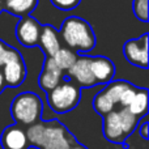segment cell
I'll use <instances>...</instances> for the list:
<instances>
[{
    "instance_id": "obj_1",
    "label": "cell",
    "mask_w": 149,
    "mask_h": 149,
    "mask_svg": "<svg viewBox=\"0 0 149 149\" xmlns=\"http://www.w3.org/2000/svg\"><path fill=\"white\" fill-rule=\"evenodd\" d=\"M30 147L37 149H70L76 137L58 119L38 120L25 127Z\"/></svg>"
},
{
    "instance_id": "obj_2",
    "label": "cell",
    "mask_w": 149,
    "mask_h": 149,
    "mask_svg": "<svg viewBox=\"0 0 149 149\" xmlns=\"http://www.w3.org/2000/svg\"><path fill=\"white\" fill-rule=\"evenodd\" d=\"M58 31L62 43L76 52H90L95 47L97 38L94 30L92 25L81 17H67Z\"/></svg>"
},
{
    "instance_id": "obj_3",
    "label": "cell",
    "mask_w": 149,
    "mask_h": 149,
    "mask_svg": "<svg viewBox=\"0 0 149 149\" xmlns=\"http://www.w3.org/2000/svg\"><path fill=\"white\" fill-rule=\"evenodd\" d=\"M140 120L131 114L127 107H119L102 116L103 137L113 144H123L124 149H128L126 140L134 134Z\"/></svg>"
},
{
    "instance_id": "obj_4",
    "label": "cell",
    "mask_w": 149,
    "mask_h": 149,
    "mask_svg": "<svg viewBox=\"0 0 149 149\" xmlns=\"http://www.w3.org/2000/svg\"><path fill=\"white\" fill-rule=\"evenodd\" d=\"M43 102L41 97L34 92H22L13 98L9 113L17 124L28 127L41 120Z\"/></svg>"
},
{
    "instance_id": "obj_5",
    "label": "cell",
    "mask_w": 149,
    "mask_h": 149,
    "mask_svg": "<svg viewBox=\"0 0 149 149\" xmlns=\"http://www.w3.org/2000/svg\"><path fill=\"white\" fill-rule=\"evenodd\" d=\"M81 101V88L65 77L59 85L47 92V103L56 114L74 110Z\"/></svg>"
},
{
    "instance_id": "obj_6",
    "label": "cell",
    "mask_w": 149,
    "mask_h": 149,
    "mask_svg": "<svg viewBox=\"0 0 149 149\" xmlns=\"http://www.w3.org/2000/svg\"><path fill=\"white\" fill-rule=\"evenodd\" d=\"M131 82L126 80H111L93 98V109L101 116L120 107V100Z\"/></svg>"
},
{
    "instance_id": "obj_7",
    "label": "cell",
    "mask_w": 149,
    "mask_h": 149,
    "mask_svg": "<svg viewBox=\"0 0 149 149\" xmlns=\"http://www.w3.org/2000/svg\"><path fill=\"white\" fill-rule=\"evenodd\" d=\"M0 71L4 77L5 86L18 88L24 84L26 79V64L17 49L9 46Z\"/></svg>"
},
{
    "instance_id": "obj_8",
    "label": "cell",
    "mask_w": 149,
    "mask_h": 149,
    "mask_svg": "<svg viewBox=\"0 0 149 149\" xmlns=\"http://www.w3.org/2000/svg\"><path fill=\"white\" fill-rule=\"evenodd\" d=\"M148 33H144L139 38H132L123 45V55L130 64L147 70L148 68Z\"/></svg>"
},
{
    "instance_id": "obj_9",
    "label": "cell",
    "mask_w": 149,
    "mask_h": 149,
    "mask_svg": "<svg viewBox=\"0 0 149 149\" xmlns=\"http://www.w3.org/2000/svg\"><path fill=\"white\" fill-rule=\"evenodd\" d=\"M92 55H77L76 62L67 71V76L80 88H93L97 85L92 68H90Z\"/></svg>"
},
{
    "instance_id": "obj_10",
    "label": "cell",
    "mask_w": 149,
    "mask_h": 149,
    "mask_svg": "<svg viewBox=\"0 0 149 149\" xmlns=\"http://www.w3.org/2000/svg\"><path fill=\"white\" fill-rule=\"evenodd\" d=\"M42 25L33 16L20 17V21L16 26V38L18 43L24 47L38 46V39L41 34Z\"/></svg>"
},
{
    "instance_id": "obj_11",
    "label": "cell",
    "mask_w": 149,
    "mask_h": 149,
    "mask_svg": "<svg viewBox=\"0 0 149 149\" xmlns=\"http://www.w3.org/2000/svg\"><path fill=\"white\" fill-rule=\"evenodd\" d=\"M65 72L60 70L59 65L55 63L52 56H46L45 58L43 65H42L41 73L38 76V85L42 90L45 92H50L54 89L56 85H59L63 80L65 79Z\"/></svg>"
},
{
    "instance_id": "obj_12",
    "label": "cell",
    "mask_w": 149,
    "mask_h": 149,
    "mask_svg": "<svg viewBox=\"0 0 149 149\" xmlns=\"http://www.w3.org/2000/svg\"><path fill=\"white\" fill-rule=\"evenodd\" d=\"M0 147L3 149H29L26 130L21 124H9L1 132L0 136Z\"/></svg>"
},
{
    "instance_id": "obj_13",
    "label": "cell",
    "mask_w": 149,
    "mask_h": 149,
    "mask_svg": "<svg viewBox=\"0 0 149 149\" xmlns=\"http://www.w3.org/2000/svg\"><path fill=\"white\" fill-rule=\"evenodd\" d=\"M90 68H92L93 76H94L95 81L98 84H107L111 80H114V74H115V65L109 58L102 56V55H97V56H92L90 59Z\"/></svg>"
},
{
    "instance_id": "obj_14",
    "label": "cell",
    "mask_w": 149,
    "mask_h": 149,
    "mask_svg": "<svg viewBox=\"0 0 149 149\" xmlns=\"http://www.w3.org/2000/svg\"><path fill=\"white\" fill-rule=\"evenodd\" d=\"M38 46L42 49L46 56H54L55 52L62 47V41L59 37V31L52 25H42L41 34L38 39Z\"/></svg>"
},
{
    "instance_id": "obj_15",
    "label": "cell",
    "mask_w": 149,
    "mask_h": 149,
    "mask_svg": "<svg viewBox=\"0 0 149 149\" xmlns=\"http://www.w3.org/2000/svg\"><path fill=\"white\" fill-rule=\"evenodd\" d=\"M39 0H4L3 1V9L8 13L17 17L30 16L38 7Z\"/></svg>"
},
{
    "instance_id": "obj_16",
    "label": "cell",
    "mask_w": 149,
    "mask_h": 149,
    "mask_svg": "<svg viewBox=\"0 0 149 149\" xmlns=\"http://www.w3.org/2000/svg\"><path fill=\"white\" fill-rule=\"evenodd\" d=\"M128 111L137 116L139 119H143L148 114V89L145 88H137L132 101L127 106Z\"/></svg>"
},
{
    "instance_id": "obj_17",
    "label": "cell",
    "mask_w": 149,
    "mask_h": 149,
    "mask_svg": "<svg viewBox=\"0 0 149 149\" xmlns=\"http://www.w3.org/2000/svg\"><path fill=\"white\" fill-rule=\"evenodd\" d=\"M52 58H54L55 63L59 65L60 70H63L64 72H67V71L73 65V63L76 62L77 54H76V51L71 50L70 47L62 46L56 52H55V55Z\"/></svg>"
},
{
    "instance_id": "obj_18",
    "label": "cell",
    "mask_w": 149,
    "mask_h": 149,
    "mask_svg": "<svg viewBox=\"0 0 149 149\" xmlns=\"http://www.w3.org/2000/svg\"><path fill=\"white\" fill-rule=\"evenodd\" d=\"M132 10L137 20L141 22H148V0H132Z\"/></svg>"
},
{
    "instance_id": "obj_19",
    "label": "cell",
    "mask_w": 149,
    "mask_h": 149,
    "mask_svg": "<svg viewBox=\"0 0 149 149\" xmlns=\"http://www.w3.org/2000/svg\"><path fill=\"white\" fill-rule=\"evenodd\" d=\"M50 1L55 8L60 10H72L79 7L81 0H50Z\"/></svg>"
},
{
    "instance_id": "obj_20",
    "label": "cell",
    "mask_w": 149,
    "mask_h": 149,
    "mask_svg": "<svg viewBox=\"0 0 149 149\" xmlns=\"http://www.w3.org/2000/svg\"><path fill=\"white\" fill-rule=\"evenodd\" d=\"M139 132H140V136L143 137L144 140H148V128H149V122L145 119L143 120L141 123H139Z\"/></svg>"
},
{
    "instance_id": "obj_21",
    "label": "cell",
    "mask_w": 149,
    "mask_h": 149,
    "mask_svg": "<svg viewBox=\"0 0 149 149\" xmlns=\"http://www.w3.org/2000/svg\"><path fill=\"white\" fill-rule=\"evenodd\" d=\"M8 49H9V45H7L3 39H0V68L3 65V62L5 59V55L8 52Z\"/></svg>"
},
{
    "instance_id": "obj_22",
    "label": "cell",
    "mask_w": 149,
    "mask_h": 149,
    "mask_svg": "<svg viewBox=\"0 0 149 149\" xmlns=\"http://www.w3.org/2000/svg\"><path fill=\"white\" fill-rule=\"evenodd\" d=\"M5 88L7 86H5V82H4V77H3V73H1V71H0V94L4 92Z\"/></svg>"
},
{
    "instance_id": "obj_23",
    "label": "cell",
    "mask_w": 149,
    "mask_h": 149,
    "mask_svg": "<svg viewBox=\"0 0 149 149\" xmlns=\"http://www.w3.org/2000/svg\"><path fill=\"white\" fill-rule=\"evenodd\" d=\"M70 149H89V148H86L84 144H81V143H79V141H77V143H74V144H73V145H72V147H71Z\"/></svg>"
},
{
    "instance_id": "obj_24",
    "label": "cell",
    "mask_w": 149,
    "mask_h": 149,
    "mask_svg": "<svg viewBox=\"0 0 149 149\" xmlns=\"http://www.w3.org/2000/svg\"><path fill=\"white\" fill-rule=\"evenodd\" d=\"M3 1H4V0H0V12L3 10Z\"/></svg>"
}]
</instances>
